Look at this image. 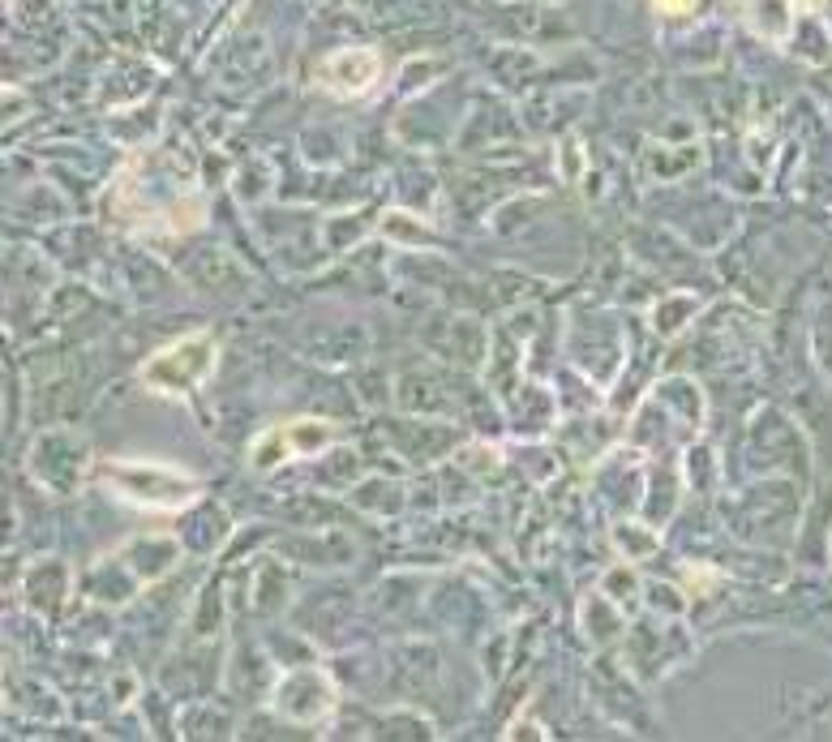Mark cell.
Returning <instances> with one entry per match:
<instances>
[{
	"instance_id": "1",
	"label": "cell",
	"mask_w": 832,
	"mask_h": 742,
	"mask_svg": "<svg viewBox=\"0 0 832 742\" xmlns=\"http://www.w3.org/2000/svg\"><path fill=\"white\" fill-rule=\"evenodd\" d=\"M215 369V340L211 335H189L173 348H164L155 361H146L142 378L164 395H185L193 391L207 374Z\"/></svg>"
},
{
	"instance_id": "2",
	"label": "cell",
	"mask_w": 832,
	"mask_h": 742,
	"mask_svg": "<svg viewBox=\"0 0 832 742\" xmlns=\"http://www.w3.org/2000/svg\"><path fill=\"white\" fill-rule=\"evenodd\" d=\"M382 78V56L374 47H344L322 65V82L331 95H365Z\"/></svg>"
},
{
	"instance_id": "3",
	"label": "cell",
	"mask_w": 832,
	"mask_h": 742,
	"mask_svg": "<svg viewBox=\"0 0 832 742\" xmlns=\"http://www.w3.org/2000/svg\"><path fill=\"white\" fill-rule=\"evenodd\" d=\"M661 13H691L696 9V0H653Z\"/></svg>"
}]
</instances>
